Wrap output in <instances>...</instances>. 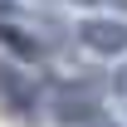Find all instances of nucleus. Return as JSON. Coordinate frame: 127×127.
<instances>
[{
	"instance_id": "3",
	"label": "nucleus",
	"mask_w": 127,
	"mask_h": 127,
	"mask_svg": "<svg viewBox=\"0 0 127 127\" xmlns=\"http://www.w3.org/2000/svg\"><path fill=\"white\" fill-rule=\"evenodd\" d=\"M54 117L68 127H83V122H93L98 117V103L88 88H59V98H54Z\"/></svg>"
},
{
	"instance_id": "6",
	"label": "nucleus",
	"mask_w": 127,
	"mask_h": 127,
	"mask_svg": "<svg viewBox=\"0 0 127 127\" xmlns=\"http://www.w3.org/2000/svg\"><path fill=\"white\" fill-rule=\"evenodd\" d=\"M5 5H10V0H0V10H5Z\"/></svg>"
},
{
	"instance_id": "1",
	"label": "nucleus",
	"mask_w": 127,
	"mask_h": 127,
	"mask_svg": "<svg viewBox=\"0 0 127 127\" xmlns=\"http://www.w3.org/2000/svg\"><path fill=\"white\" fill-rule=\"evenodd\" d=\"M78 39L83 49H93V54H127V25L112 15H93L78 25Z\"/></svg>"
},
{
	"instance_id": "2",
	"label": "nucleus",
	"mask_w": 127,
	"mask_h": 127,
	"mask_svg": "<svg viewBox=\"0 0 127 127\" xmlns=\"http://www.w3.org/2000/svg\"><path fill=\"white\" fill-rule=\"evenodd\" d=\"M34 98H39V88H34V78H25V68L0 64V103H10L15 112H34Z\"/></svg>"
},
{
	"instance_id": "7",
	"label": "nucleus",
	"mask_w": 127,
	"mask_h": 127,
	"mask_svg": "<svg viewBox=\"0 0 127 127\" xmlns=\"http://www.w3.org/2000/svg\"><path fill=\"white\" fill-rule=\"evenodd\" d=\"M78 5H93V0H78Z\"/></svg>"
},
{
	"instance_id": "4",
	"label": "nucleus",
	"mask_w": 127,
	"mask_h": 127,
	"mask_svg": "<svg viewBox=\"0 0 127 127\" xmlns=\"http://www.w3.org/2000/svg\"><path fill=\"white\" fill-rule=\"evenodd\" d=\"M0 39H5V44H10V49H20L25 59H30V54H34V39H30V34H20V30H10V25H0Z\"/></svg>"
},
{
	"instance_id": "5",
	"label": "nucleus",
	"mask_w": 127,
	"mask_h": 127,
	"mask_svg": "<svg viewBox=\"0 0 127 127\" xmlns=\"http://www.w3.org/2000/svg\"><path fill=\"white\" fill-rule=\"evenodd\" d=\"M117 93L127 98V64H122V68H117Z\"/></svg>"
}]
</instances>
